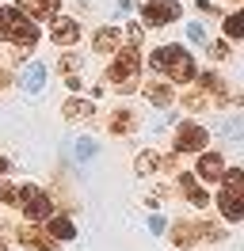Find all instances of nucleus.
I'll use <instances>...</instances> for the list:
<instances>
[{"mask_svg":"<svg viewBox=\"0 0 244 251\" xmlns=\"http://www.w3.org/2000/svg\"><path fill=\"white\" fill-rule=\"evenodd\" d=\"M152 73H164L168 80H195V57L187 53L183 46H160L152 50Z\"/></svg>","mask_w":244,"mask_h":251,"instance_id":"nucleus-1","label":"nucleus"},{"mask_svg":"<svg viewBox=\"0 0 244 251\" xmlns=\"http://www.w3.org/2000/svg\"><path fill=\"white\" fill-rule=\"evenodd\" d=\"M217 205H221V217L225 221H244V168H225L221 172V194H217Z\"/></svg>","mask_w":244,"mask_h":251,"instance_id":"nucleus-2","label":"nucleus"},{"mask_svg":"<svg viewBox=\"0 0 244 251\" xmlns=\"http://www.w3.org/2000/svg\"><path fill=\"white\" fill-rule=\"evenodd\" d=\"M0 38H8L15 46H34L38 42V23L19 8H0Z\"/></svg>","mask_w":244,"mask_h":251,"instance_id":"nucleus-3","label":"nucleus"},{"mask_svg":"<svg viewBox=\"0 0 244 251\" xmlns=\"http://www.w3.org/2000/svg\"><path fill=\"white\" fill-rule=\"evenodd\" d=\"M137 76H141V53H137L134 46L122 50L119 57H115V65L107 69V80H111L119 92H134V88H137Z\"/></svg>","mask_w":244,"mask_h":251,"instance_id":"nucleus-4","label":"nucleus"},{"mask_svg":"<svg viewBox=\"0 0 244 251\" xmlns=\"http://www.w3.org/2000/svg\"><path fill=\"white\" fill-rule=\"evenodd\" d=\"M15 205H23V213H27L30 221H46L50 213H54V202H50V194L38 187H19V194H15Z\"/></svg>","mask_w":244,"mask_h":251,"instance_id":"nucleus-5","label":"nucleus"},{"mask_svg":"<svg viewBox=\"0 0 244 251\" xmlns=\"http://www.w3.org/2000/svg\"><path fill=\"white\" fill-rule=\"evenodd\" d=\"M137 4H141V16H145L149 27H168V23H176L180 12H183L176 0H137Z\"/></svg>","mask_w":244,"mask_h":251,"instance_id":"nucleus-6","label":"nucleus"},{"mask_svg":"<svg viewBox=\"0 0 244 251\" xmlns=\"http://www.w3.org/2000/svg\"><path fill=\"white\" fill-rule=\"evenodd\" d=\"M206 141H210V133L198 122H183L180 129H176V152H202Z\"/></svg>","mask_w":244,"mask_h":251,"instance_id":"nucleus-7","label":"nucleus"},{"mask_svg":"<svg viewBox=\"0 0 244 251\" xmlns=\"http://www.w3.org/2000/svg\"><path fill=\"white\" fill-rule=\"evenodd\" d=\"M19 244H27V248H34V251H54L58 248V240L50 232H42V228H34V221H30L27 228H19Z\"/></svg>","mask_w":244,"mask_h":251,"instance_id":"nucleus-8","label":"nucleus"},{"mask_svg":"<svg viewBox=\"0 0 244 251\" xmlns=\"http://www.w3.org/2000/svg\"><path fill=\"white\" fill-rule=\"evenodd\" d=\"M198 84H202V92H206V95H214V103H217V107H225V103H229V84H225V76H217V73H202Z\"/></svg>","mask_w":244,"mask_h":251,"instance_id":"nucleus-9","label":"nucleus"},{"mask_svg":"<svg viewBox=\"0 0 244 251\" xmlns=\"http://www.w3.org/2000/svg\"><path fill=\"white\" fill-rule=\"evenodd\" d=\"M198 179H206V183H217L221 179V172H225V160L217 156V152H202V160H198Z\"/></svg>","mask_w":244,"mask_h":251,"instance_id":"nucleus-10","label":"nucleus"},{"mask_svg":"<svg viewBox=\"0 0 244 251\" xmlns=\"http://www.w3.org/2000/svg\"><path fill=\"white\" fill-rule=\"evenodd\" d=\"M61 0H15V8L19 12H27L30 19H50L54 12H58Z\"/></svg>","mask_w":244,"mask_h":251,"instance_id":"nucleus-11","label":"nucleus"},{"mask_svg":"<svg viewBox=\"0 0 244 251\" xmlns=\"http://www.w3.org/2000/svg\"><path fill=\"white\" fill-rule=\"evenodd\" d=\"M50 38H54L58 46H73L76 38H80V27H76L73 19H54V27H50Z\"/></svg>","mask_w":244,"mask_h":251,"instance_id":"nucleus-12","label":"nucleus"},{"mask_svg":"<svg viewBox=\"0 0 244 251\" xmlns=\"http://www.w3.org/2000/svg\"><path fill=\"white\" fill-rule=\"evenodd\" d=\"M172 244H176V248L198 244V225L195 221H176V225H172Z\"/></svg>","mask_w":244,"mask_h":251,"instance_id":"nucleus-13","label":"nucleus"},{"mask_svg":"<svg viewBox=\"0 0 244 251\" xmlns=\"http://www.w3.org/2000/svg\"><path fill=\"white\" fill-rule=\"evenodd\" d=\"M92 46L99 50V53H115V50L122 46V31H115V27H99L95 38H92Z\"/></svg>","mask_w":244,"mask_h":251,"instance_id":"nucleus-14","label":"nucleus"},{"mask_svg":"<svg viewBox=\"0 0 244 251\" xmlns=\"http://www.w3.org/2000/svg\"><path fill=\"white\" fill-rule=\"evenodd\" d=\"M156 168H168V172H172L176 160L172 156H156V152H141V156H137V175H152Z\"/></svg>","mask_w":244,"mask_h":251,"instance_id":"nucleus-15","label":"nucleus"},{"mask_svg":"<svg viewBox=\"0 0 244 251\" xmlns=\"http://www.w3.org/2000/svg\"><path fill=\"white\" fill-rule=\"evenodd\" d=\"M61 118H69V122H84V118H92V99H69V103L61 107Z\"/></svg>","mask_w":244,"mask_h":251,"instance_id":"nucleus-16","label":"nucleus"},{"mask_svg":"<svg viewBox=\"0 0 244 251\" xmlns=\"http://www.w3.org/2000/svg\"><path fill=\"white\" fill-rule=\"evenodd\" d=\"M180 187H183V194L191 198V205H198V209L210 202V198H206V190H202V187L195 183V175H187V172H183V175H180Z\"/></svg>","mask_w":244,"mask_h":251,"instance_id":"nucleus-17","label":"nucleus"},{"mask_svg":"<svg viewBox=\"0 0 244 251\" xmlns=\"http://www.w3.org/2000/svg\"><path fill=\"white\" fill-rule=\"evenodd\" d=\"M145 99H149L152 107H168L172 103V88L160 84V80H152V84H145Z\"/></svg>","mask_w":244,"mask_h":251,"instance_id":"nucleus-18","label":"nucleus"},{"mask_svg":"<svg viewBox=\"0 0 244 251\" xmlns=\"http://www.w3.org/2000/svg\"><path fill=\"white\" fill-rule=\"evenodd\" d=\"M46 221H50L46 232L54 236V240H73V236H76V228H73V221H69V217H54V213H50Z\"/></svg>","mask_w":244,"mask_h":251,"instance_id":"nucleus-19","label":"nucleus"},{"mask_svg":"<svg viewBox=\"0 0 244 251\" xmlns=\"http://www.w3.org/2000/svg\"><path fill=\"white\" fill-rule=\"evenodd\" d=\"M42 76H46V69L34 61L27 73H23V88H27V92H38V88H42Z\"/></svg>","mask_w":244,"mask_h":251,"instance_id":"nucleus-20","label":"nucleus"},{"mask_svg":"<svg viewBox=\"0 0 244 251\" xmlns=\"http://www.w3.org/2000/svg\"><path fill=\"white\" fill-rule=\"evenodd\" d=\"M134 114H130V110H119V114H115V118H111V133H130V129H134Z\"/></svg>","mask_w":244,"mask_h":251,"instance_id":"nucleus-21","label":"nucleus"},{"mask_svg":"<svg viewBox=\"0 0 244 251\" xmlns=\"http://www.w3.org/2000/svg\"><path fill=\"white\" fill-rule=\"evenodd\" d=\"M183 107H187V110H206V107H210V95H206V92H187V95H183Z\"/></svg>","mask_w":244,"mask_h":251,"instance_id":"nucleus-22","label":"nucleus"},{"mask_svg":"<svg viewBox=\"0 0 244 251\" xmlns=\"http://www.w3.org/2000/svg\"><path fill=\"white\" fill-rule=\"evenodd\" d=\"M225 34H229V38H244V16H241V12L225 16Z\"/></svg>","mask_w":244,"mask_h":251,"instance_id":"nucleus-23","label":"nucleus"},{"mask_svg":"<svg viewBox=\"0 0 244 251\" xmlns=\"http://www.w3.org/2000/svg\"><path fill=\"white\" fill-rule=\"evenodd\" d=\"M206 53H210L214 61H225V57H229V42H210V46H206Z\"/></svg>","mask_w":244,"mask_h":251,"instance_id":"nucleus-24","label":"nucleus"},{"mask_svg":"<svg viewBox=\"0 0 244 251\" xmlns=\"http://www.w3.org/2000/svg\"><path fill=\"white\" fill-rule=\"evenodd\" d=\"M76 65H80L76 53H61V69H65V76H76Z\"/></svg>","mask_w":244,"mask_h":251,"instance_id":"nucleus-25","label":"nucleus"},{"mask_svg":"<svg viewBox=\"0 0 244 251\" xmlns=\"http://www.w3.org/2000/svg\"><path fill=\"white\" fill-rule=\"evenodd\" d=\"M88 156H95V145H92L88 137H80V141H76V160H88Z\"/></svg>","mask_w":244,"mask_h":251,"instance_id":"nucleus-26","label":"nucleus"},{"mask_svg":"<svg viewBox=\"0 0 244 251\" xmlns=\"http://www.w3.org/2000/svg\"><path fill=\"white\" fill-rule=\"evenodd\" d=\"M15 194H19V187H12V183H0V202L15 205Z\"/></svg>","mask_w":244,"mask_h":251,"instance_id":"nucleus-27","label":"nucleus"},{"mask_svg":"<svg viewBox=\"0 0 244 251\" xmlns=\"http://www.w3.org/2000/svg\"><path fill=\"white\" fill-rule=\"evenodd\" d=\"M126 38H130V46H141V27H137V23H130V27H126Z\"/></svg>","mask_w":244,"mask_h":251,"instance_id":"nucleus-28","label":"nucleus"},{"mask_svg":"<svg viewBox=\"0 0 244 251\" xmlns=\"http://www.w3.org/2000/svg\"><path fill=\"white\" fill-rule=\"evenodd\" d=\"M8 80H12V76H8V73H4V69H0V88H8Z\"/></svg>","mask_w":244,"mask_h":251,"instance_id":"nucleus-29","label":"nucleus"},{"mask_svg":"<svg viewBox=\"0 0 244 251\" xmlns=\"http://www.w3.org/2000/svg\"><path fill=\"white\" fill-rule=\"evenodd\" d=\"M0 172H8V160H4V156H0Z\"/></svg>","mask_w":244,"mask_h":251,"instance_id":"nucleus-30","label":"nucleus"},{"mask_svg":"<svg viewBox=\"0 0 244 251\" xmlns=\"http://www.w3.org/2000/svg\"><path fill=\"white\" fill-rule=\"evenodd\" d=\"M0 251H4V244H0Z\"/></svg>","mask_w":244,"mask_h":251,"instance_id":"nucleus-31","label":"nucleus"}]
</instances>
